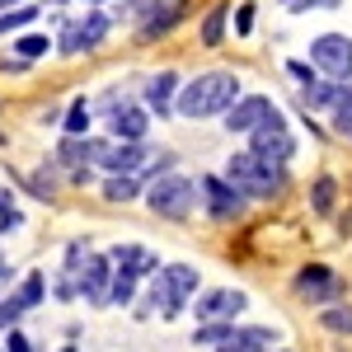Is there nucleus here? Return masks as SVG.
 I'll return each instance as SVG.
<instances>
[{
	"label": "nucleus",
	"instance_id": "obj_1",
	"mask_svg": "<svg viewBox=\"0 0 352 352\" xmlns=\"http://www.w3.org/2000/svg\"><path fill=\"white\" fill-rule=\"evenodd\" d=\"M235 99H240V80L230 71H207V76L184 85V94L174 99V109L197 122V118H221Z\"/></svg>",
	"mask_w": 352,
	"mask_h": 352
},
{
	"label": "nucleus",
	"instance_id": "obj_2",
	"mask_svg": "<svg viewBox=\"0 0 352 352\" xmlns=\"http://www.w3.org/2000/svg\"><path fill=\"white\" fill-rule=\"evenodd\" d=\"M192 296H197V268H188V263L155 268V277H151V305L160 310L164 320H174Z\"/></svg>",
	"mask_w": 352,
	"mask_h": 352
},
{
	"label": "nucleus",
	"instance_id": "obj_3",
	"mask_svg": "<svg viewBox=\"0 0 352 352\" xmlns=\"http://www.w3.org/2000/svg\"><path fill=\"white\" fill-rule=\"evenodd\" d=\"M282 169L277 164H263L258 155H249V151H240V155H230V164H226V184L240 192V197H272V192L282 188Z\"/></svg>",
	"mask_w": 352,
	"mask_h": 352
},
{
	"label": "nucleus",
	"instance_id": "obj_4",
	"mask_svg": "<svg viewBox=\"0 0 352 352\" xmlns=\"http://www.w3.org/2000/svg\"><path fill=\"white\" fill-rule=\"evenodd\" d=\"M146 202H151V212L164 221H184L192 212V202H197V188H192L188 174H160L151 188H146Z\"/></svg>",
	"mask_w": 352,
	"mask_h": 352
},
{
	"label": "nucleus",
	"instance_id": "obj_5",
	"mask_svg": "<svg viewBox=\"0 0 352 352\" xmlns=\"http://www.w3.org/2000/svg\"><path fill=\"white\" fill-rule=\"evenodd\" d=\"M310 61H315L320 76H329L333 85H343L352 76V38L348 33H320V38L310 43Z\"/></svg>",
	"mask_w": 352,
	"mask_h": 352
},
{
	"label": "nucleus",
	"instance_id": "obj_6",
	"mask_svg": "<svg viewBox=\"0 0 352 352\" xmlns=\"http://www.w3.org/2000/svg\"><path fill=\"white\" fill-rule=\"evenodd\" d=\"M249 136H254V141H249V155H258L263 164H277V169H282V164L292 160V151H296V141H292L287 122H282L277 113H272V118L263 122V127H254Z\"/></svg>",
	"mask_w": 352,
	"mask_h": 352
},
{
	"label": "nucleus",
	"instance_id": "obj_7",
	"mask_svg": "<svg viewBox=\"0 0 352 352\" xmlns=\"http://www.w3.org/2000/svg\"><path fill=\"white\" fill-rule=\"evenodd\" d=\"M244 305V292L235 287H217V292H202V296L192 300V310H197V320L202 324H235V315H240Z\"/></svg>",
	"mask_w": 352,
	"mask_h": 352
},
{
	"label": "nucleus",
	"instance_id": "obj_8",
	"mask_svg": "<svg viewBox=\"0 0 352 352\" xmlns=\"http://www.w3.org/2000/svg\"><path fill=\"white\" fill-rule=\"evenodd\" d=\"M89 160L99 164V169H113V174H141L146 146L141 141H94V155Z\"/></svg>",
	"mask_w": 352,
	"mask_h": 352
},
{
	"label": "nucleus",
	"instance_id": "obj_9",
	"mask_svg": "<svg viewBox=\"0 0 352 352\" xmlns=\"http://www.w3.org/2000/svg\"><path fill=\"white\" fill-rule=\"evenodd\" d=\"M272 113H277V109H272V99H263V94H244V99H235L221 118H226V132H254V127L268 122Z\"/></svg>",
	"mask_w": 352,
	"mask_h": 352
},
{
	"label": "nucleus",
	"instance_id": "obj_10",
	"mask_svg": "<svg viewBox=\"0 0 352 352\" xmlns=\"http://www.w3.org/2000/svg\"><path fill=\"white\" fill-rule=\"evenodd\" d=\"M109 38V14H89V19H71V24H61V52L76 56L85 47H94V43H104Z\"/></svg>",
	"mask_w": 352,
	"mask_h": 352
},
{
	"label": "nucleus",
	"instance_id": "obj_11",
	"mask_svg": "<svg viewBox=\"0 0 352 352\" xmlns=\"http://www.w3.org/2000/svg\"><path fill=\"white\" fill-rule=\"evenodd\" d=\"M343 292H348V287H343V277H333V272L320 268V263H315V268H305V272L296 277V296H300V300H310V305L338 300Z\"/></svg>",
	"mask_w": 352,
	"mask_h": 352
},
{
	"label": "nucleus",
	"instance_id": "obj_12",
	"mask_svg": "<svg viewBox=\"0 0 352 352\" xmlns=\"http://www.w3.org/2000/svg\"><path fill=\"white\" fill-rule=\"evenodd\" d=\"M197 188H202V197H207V212H212L217 221H235V217L244 212V197L230 188L226 179H202Z\"/></svg>",
	"mask_w": 352,
	"mask_h": 352
},
{
	"label": "nucleus",
	"instance_id": "obj_13",
	"mask_svg": "<svg viewBox=\"0 0 352 352\" xmlns=\"http://www.w3.org/2000/svg\"><path fill=\"white\" fill-rule=\"evenodd\" d=\"M109 258L104 254H89L85 258V268H80V277H76V292H85V296L94 300V305H109Z\"/></svg>",
	"mask_w": 352,
	"mask_h": 352
},
{
	"label": "nucleus",
	"instance_id": "obj_14",
	"mask_svg": "<svg viewBox=\"0 0 352 352\" xmlns=\"http://www.w3.org/2000/svg\"><path fill=\"white\" fill-rule=\"evenodd\" d=\"M272 343H277V329H263V324H244V329H235V324H230V333H226L221 352H268Z\"/></svg>",
	"mask_w": 352,
	"mask_h": 352
},
{
	"label": "nucleus",
	"instance_id": "obj_15",
	"mask_svg": "<svg viewBox=\"0 0 352 352\" xmlns=\"http://www.w3.org/2000/svg\"><path fill=\"white\" fill-rule=\"evenodd\" d=\"M113 263H118V272H127V277H146V272L160 268V258H155L146 244H122V249H113Z\"/></svg>",
	"mask_w": 352,
	"mask_h": 352
},
{
	"label": "nucleus",
	"instance_id": "obj_16",
	"mask_svg": "<svg viewBox=\"0 0 352 352\" xmlns=\"http://www.w3.org/2000/svg\"><path fill=\"white\" fill-rule=\"evenodd\" d=\"M109 122H113V141H141L146 136V109H136V104L113 109Z\"/></svg>",
	"mask_w": 352,
	"mask_h": 352
},
{
	"label": "nucleus",
	"instance_id": "obj_17",
	"mask_svg": "<svg viewBox=\"0 0 352 352\" xmlns=\"http://www.w3.org/2000/svg\"><path fill=\"white\" fill-rule=\"evenodd\" d=\"M174 85H179L174 71L151 76V80H146V104H151V109H160V113H169V104H174Z\"/></svg>",
	"mask_w": 352,
	"mask_h": 352
},
{
	"label": "nucleus",
	"instance_id": "obj_18",
	"mask_svg": "<svg viewBox=\"0 0 352 352\" xmlns=\"http://www.w3.org/2000/svg\"><path fill=\"white\" fill-rule=\"evenodd\" d=\"M89 155H94V141H89V136H66V141H61V151H56V160L61 164H71V169H76V174H80V169H89Z\"/></svg>",
	"mask_w": 352,
	"mask_h": 352
},
{
	"label": "nucleus",
	"instance_id": "obj_19",
	"mask_svg": "<svg viewBox=\"0 0 352 352\" xmlns=\"http://www.w3.org/2000/svg\"><path fill=\"white\" fill-rule=\"evenodd\" d=\"M338 89H343V85H320V80H305V85H300L305 113H310V109H333V104H338Z\"/></svg>",
	"mask_w": 352,
	"mask_h": 352
},
{
	"label": "nucleus",
	"instance_id": "obj_20",
	"mask_svg": "<svg viewBox=\"0 0 352 352\" xmlns=\"http://www.w3.org/2000/svg\"><path fill=\"white\" fill-rule=\"evenodd\" d=\"M141 188H146L141 174H113L109 184H104V197H109V202H132Z\"/></svg>",
	"mask_w": 352,
	"mask_h": 352
},
{
	"label": "nucleus",
	"instance_id": "obj_21",
	"mask_svg": "<svg viewBox=\"0 0 352 352\" xmlns=\"http://www.w3.org/2000/svg\"><path fill=\"white\" fill-rule=\"evenodd\" d=\"M184 19V5H169V10H160V14H151L146 24H141V38L151 43V38H160V33H169V28Z\"/></svg>",
	"mask_w": 352,
	"mask_h": 352
},
{
	"label": "nucleus",
	"instance_id": "obj_22",
	"mask_svg": "<svg viewBox=\"0 0 352 352\" xmlns=\"http://www.w3.org/2000/svg\"><path fill=\"white\" fill-rule=\"evenodd\" d=\"M221 38H226V5H212V10H207V19H202V43H207V47H217Z\"/></svg>",
	"mask_w": 352,
	"mask_h": 352
},
{
	"label": "nucleus",
	"instance_id": "obj_23",
	"mask_svg": "<svg viewBox=\"0 0 352 352\" xmlns=\"http://www.w3.org/2000/svg\"><path fill=\"white\" fill-rule=\"evenodd\" d=\"M333 197H338V188H333V179H315V192H310V207H315L320 217H329V212H333Z\"/></svg>",
	"mask_w": 352,
	"mask_h": 352
},
{
	"label": "nucleus",
	"instance_id": "obj_24",
	"mask_svg": "<svg viewBox=\"0 0 352 352\" xmlns=\"http://www.w3.org/2000/svg\"><path fill=\"white\" fill-rule=\"evenodd\" d=\"M43 300V272H28L24 287H19V296H14V305H19V315H24L28 305H38Z\"/></svg>",
	"mask_w": 352,
	"mask_h": 352
},
{
	"label": "nucleus",
	"instance_id": "obj_25",
	"mask_svg": "<svg viewBox=\"0 0 352 352\" xmlns=\"http://www.w3.org/2000/svg\"><path fill=\"white\" fill-rule=\"evenodd\" d=\"M136 296V277H127V272H118L109 282V305H132Z\"/></svg>",
	"mask_w": 352,
	"mask_h": 352
},
{
	"label": "nucleus",
	"instance_id": "obj_26",
	"mask_svg": "<svg viewBox=\"0 0 352 352\" xmlns=\"http://www.w3.org/2000/svg\"><path fill=\"white\" fill-rule=\"evenodd\" d=\"M320 324H324L329 333H352V310H348V305H338V310H324V315H320Z\"/></svg>",
	"mask_w": 352,
	"mask_h": 352
},
{
	"label": "nucleus",
	"instance_id": "obj_27",
	"mask_svg": "<svg viewBox=\"0 0 352 352\" xmlns=\"http://www.w3.org/2000/svg\"><path fill=\"white\" fill-rule=\"evenodd\" d=\"M333 127L352 136V89H338V104H333Z\"/></svg>",
	"mask_w": 352,
	"mask_h": 352
},
{
	"label": "nucleus",
	"instance_id": "obj_28",
	"mask_svg": "<svg viewBox=\"0 0 352 352\" xmlns=\"http://www.w3.org/2000/svg\"><path fill=\"white\" fill-rule=\"evenodd\" d=\"M160 10H164V0H127V5H122V14H127V19H141V24H146L151 14H160Z\"/></svg>",
	"mask_w": 352,
	"mask_h": 352
},
{
	"label": "nucleus",
	"instance_id": "obj_29",
	"mask_svg": "<svg viewBox=\"0 0 352 352\" xmlns=\"http://www.w3.org/2000/svg\"><path fill=\"white\" fill-rule=\"evenodd\" d=\"M89 127V109H85V99H76L71 109H66V136H80Z\"/></svg>",
	"mask_w": 352,
	"mask_h": 352
},
{
	"label": "nucleus",
	"instance_id": "obj_30",
	"mask_svg": "<svg viewBox=\"0 0 352 352\" xmlns=\"http://www.w3.org/2000/svg\"><path fill=\"white\" fill-rule=\"evenodd\" d=\"M14 52H19V61H33V56L47 52V38H43V33H28V38H19V47H14Z\"/></svg>",
	"mask_w": 352,
	"mask_h": 352
},
{
	"label": "nucleus",
	"instance_id": "obj_31",
	"mask_svg": "<svg viewBox=\"0 0 352 352\" xmlns=\"http://www.w3.org/2000/svg\"><path fill=\"white\" fill-rule=\"evenodd\" d=\"M33 14H38V10H33V5H19V10H14V14H0V33H10V28H24L28 19H33Z\"/></svg>",
	"mask_w": 352,
	"mask_h": 352
},
{
	"label": "nucleus",
	"instance_id": "obj_32",
	"mask_svg": "<svg viewBox=\"0 0 352 352\" xmlns=\"http://www.w3.org/2000/svg\"><path fill=\"white\" fill-rule=\"evenodd\" d=\"M287 10H333L338 0H282Z\"/></svg>",
	"mask_w": 352,
	"mask_h": 352
},
{
	"label": "nucleus",
	"instance_id": "obj_33",
	"mask_svg": "<svg viewBox=\"0 0 352 352\" xmlns=\"http://www.w3.org/2000/svg\"><path fill=\"white\" fill-rule=\"evenodd\" d=\"M5 352H33V348H28V338L19 333V329H10V338H5Z\"/></svg>",
	"mask_w": 352,
	"mask_h": 352
},
{
	"label": "nucleus",
	"instance_id": "obj_34",
	"mask_svg": "<svg viewBox=\"0 0 352 352\" xmlns=\"http://www.w3.org/2000/svg\"><path fill=\"white\" fill-rule=\"evenodd\" d=\"M254 28V5H240V14H235V33H249Z\"/></svg>",
	"mask_w": 352,
	"mask_h": 352
},
{
	"label": "nucleus",
	"instance_id": "obj_35",
	"mask_svg": "<svg viewBox=\"0 0 352 352\" xmlns=\"http://www.w3.org/2000/svg\"><path fill=\"white\" fill-rule=\"evenodd\" d=\"M0 5H24V0H0Z\"/></svg>",
	"mask_w": 352,
	"mask_h": 352
},
{
	"label": "nucleus",
	"instance_id": "obj_36",
	"mask_svg": "<svg viewBox=\"0 0 352 352\" xmlns=\"http://www.w3.org/2000/svg\"><path fill=\"white\" fill-rule=\"evenodd\" d=\"M47 5H66V0H47Z\"/></svg>",
	"mask_w": 352,
	"mask_h": 352
},
{
	"label": "nucleus",
	"instance_id": "obj_37",
	"mask_svg": "<svg viewBox=\"0 0 352 352\" xmlns=\"http://www.w3.org/2000/svg\"><path fill=\"white\" fill-rule=\"evenodd\" d=\"M61 352H76V348H61Z\"/></svg>",
	"mask_w": 352,
	"mask_h": 352
},
{
	"label": "nucleus",
	"instance_id": "obj_38",
	"mask_svg": "<svg viewBox=\"0 0 352 352\" xmlns=\"http://www.w3.org/2000/svg\"><path fill=\"white\" fill-rule=\"evenodd\" d=\"M94 5H99V0H94Z\"/></svg>",
	"mask_w": 352,
	"mask_h": 352
}]
</instances>
